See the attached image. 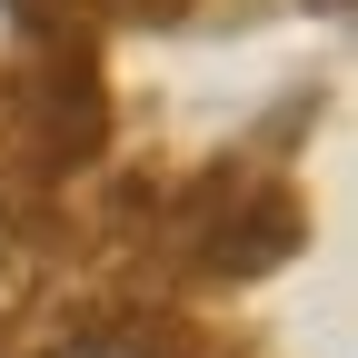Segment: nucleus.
Returning <instances> with one entry per match:
<instances>
[{
    "mask_svg": "<svg viewBox=\"0 0 358 358\" xmlns=\"http://www.w3.org/2000/svg\"><path fill=\"white\" fill-rule=\"evenodd\" d=\"M20 289H30V259H20L10 239H0V308H20Z\"/></svg>",
    "mask_w": 358,
    "mask_h": 358,
    "instance_id": "1",
    "label": "nucleus"
},
{
    "mask_svg": "<svg viewBox=\"0 0 358 358\" xmlns=\"http://www.w3.org/2000/svg\"><path fill=\"white\" fill-rule=\"evenodd\" d=\"M60 358H140V348H120V338H70Z\"/></svg>",
    "mask_w": 358,
    "mask_h": 358,
    "instance_id": "2",
    "label": "nucleus"
}]
</instances>
